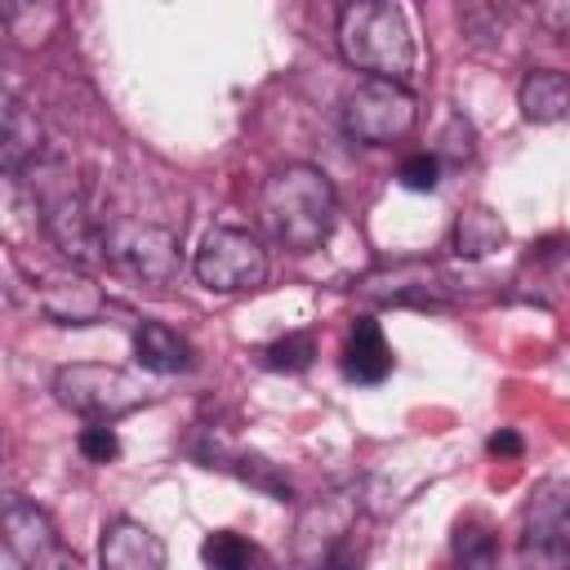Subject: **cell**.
Here are the masks:
<instances>
[{
    "label": "cell",
    "mask_w": 570,
    "mask_h": 570,
    "mask_svg": "<svg viewBox=\"0 0 570 570\" xmlns=\"http://www.w3.org/2000/svg\"><path fill=\"white\" fill-rule=\"evenodd\" d=\"M36 303L49 321L58 325H94L107 312V294L89 281V272L67 267V272H49L36 285Z\"/></svg>",
    "instance_id": "cell-11"
},
{
    "label": "cell",
    "mask_w": 570,
    "mask_h": 570,
    "mask_svg": "<svg viewBox=\"0 0 570 570\" xmlns=\"http://www.w3.org/2000/svg\"><path fill=\"white\" fill-rule=\"evenodd\" d=\"M517 107L530 125H557L570 116V71L561 67H530L517 85Z\"/></svg>",
    "instance_id": "cell-17"
},
{
    "label": "cell",
    "mask_w": 570,
    "mask_h": 570,
    "mask_svg": "<svg viewBox=\"0 0 570 570\" xmlns=\"http://www.w3.org/2000/svg\"><path fill=\"white\" fill-rule=\"evenodd\" d=\"M258 214H263L267 236L285 254H312L334 236L338 196H334V183L325 178V169L294 160V165H281L267 174V183L258 191Z\"/></svg>",
    "instance_id": "cell-1"
},
{
    "label": "cell",
    "mask_w": 570,
    "mask_h": 570,
    "mask_svg": "<svg viewBox=\"0 0 570 570\" xmlns=\"http://www.w3.org/2000/svg\"><path fill=\"white\" fill-rule=\"evenodd\" d=\"M361 517V499L356 490H338V494H325V499H312L303 512H298V525H294V557H298V570L303 566H316L325 557H334L338 548H347V534Z\"/></svg>",
    "instance_id": "cell-9"
},
{
    "label": "cell",
    "mask_w": 570,
    "mask_h": 570,
    "mask_svg": "<svg viewBox=\"0 0 570 570\" xmlns=\"http://www.w3.org/2000/svg\"><path fill=\"white\" fill-rule=\"evenodd\" d=\"M361 294L379 298V303H419V307H441L445 298V281L432 267L419 263H401V267H383L374 276L361 281Z\"/></svg>",
    "instance_id": "cell-15"
},
{
    "label": "cell",
    "mask_w": 570,
    "mask_h": 570,
    "mask_svg": "<svg viewBox=\"0 0 570 570\" xmlns=\"http://www.w3.org/2000/svg\"><path fill=\"white\" fill-rule=\"evenodd\" d=\"M392 365H396V356H392V343H387L383 325L374 316H356L347 338H343V352H338L343 379L356 383V387H374L392 374Z\"/></svg>",
    "instance_id": "cell-13"
},
{
    "label": "cell",
    "mask_w": 570,
    "mask_h": 570,
    "mask_svg": "<svg viewBox=\"0 0 570 570\" xmlns=\"http://www.w3.org/2000/svg\"><path fill=\"white\" fill-rule=\"evenodd\" d=\"M76 450H80L89 463H111V459L120 454L116 428H111V423H89V428H80V436H76Z\"/></svg>",
    "instance_id": "cell-24"
},
{
    "label": "cell",
    "mask_w": 570,
    "mask_h": 570,
    "mask_svg": "<svg viewBox=\"0 0 570 570\" xmlns=\"http://www.w3.org/2000/svg\"><path fill=\"white\" fill-rule=\"evenodd\" d=\"M485 450H490L494 459H517V454L525 450V441H521V436H517L512 428H499V432H494V436L485 441Z\"/></svg>",
    "instance_id": "cell-25"
},
{
    "label": "cell",
    "mask_w": 570,
    "mask_h": 570,
    "mask_svg": "<svg viewBox=\"0 0 570 570\" xmlns=\"http://www.w3.org/2000/svg\"><path fill=\"white\" fill-rule=\"evenodd\" d=\"M338 53L365 71V80H396L405 85V76L419 62V45L410 31V18L401 4L387 0H352L338 9Z\"/></svg>",
    "instance_id": "cell-2"
},
{
    "label": "cell",
    "mask_w": 570,
    "mask_h": 570,
    "mask_svg": "<svg viewBox=\"0 0 570 570\" xmlns=\"http://www.w3.org/2000/svg\"><path fill=\"white\" fill-rule=\"evenodd\" d=\"M534 18H539L552 36H566V31H570V4H539Z\"/></svg>",
    "instance_id": "cell-26"
},
{
    "label": "cell",
    "mask_w": 570,
    "mask_h": 570,
    "mask_svg": "<svg viewBox=\"0 0 570 570\" xmlns=\"http://www.w3.org/2000/svg\"><path fill=\"white\" fill-rule=\"evenodd\" d=\"M45 160V125L36 120V111L18 98H4L0 111V165L9 178H18L22 169H36Z\"/></svg>",
    "instance_id": "cell-14"
},
{
    "label": "cell",
    "mask_w": 570,
    "mask_h": 570,
    "mask_svg": "<svg viewBox=\"0 0 570 570\" xmlns=\"http://www.w3.org/2000/svg\"><path fill=\"white\" fill-rule=\"evenodd\" d=\"M312 361H316V338L307 330H289V334H281L276 343H267L258 352V365L276 370V374H303Z\"/></svg>",
    "instance_id": "cell-20"
},
{
    "label": "cell",
    "mask_w": 570,
    "mask_h": 570,
    "mask_svg": "<svg viewBox=\"0 0 570 570\" xmlns=\"http://www.w3.org/2000/svg\"><path fill=\"white\" fill-rule=\"evenodd\" d=\"M521 548L543 561H570V481H543L521 517Z\"/></svg>",
    "instance_id": "cell-10"
},
{
    "label": "cell",
    "mask_w": 570,
    "mask_h": 570,
    "mask_svg": "<svg viewBox=\"0 0 570 570\" xmlns=\"http://www.w3.org/2000/svg\"><path fill=\"white\" fill-rule=\"evenodd\" d=\"M303 570H361V552L347 543V548H338L334 557H325V561H316V566H303Z\"/></svg>",
    "instance_id": "cell-27"
},
{
    "label": "cell",
    "mask_w": 570,
    "mask_h": 570,
    "mask_svg": "<svg viewBox=\"0 0 570 570\" xmlns=\"http://www.w3.org/2000/svg\"><path fill=\"white\" fill-rule=\"evenodd\" d=\"M169 552L156 530H147L134 517H116L102 525L98 539V570H165Z\"/></svg>",
    "instance_id": "cell-12"
},
{
    "label": "cell",
    "mask_w": 570,
    "mask_h": 570,
    "mask_svg": "<svg viewBox=\"0 0 570 570\" xmlns=\"http://www.w3.org/2000/svg\"><path fill=\"white\" fill-rule=\"evenodd\" d=\"M191 272L214 294H245L267 281V249L245 227H214L196 245Z\"/></svg>",
    "instance_id": "cell-7"
},
{
    "label": "cell",
    "mask_w": 570,
    "mask_h": 570,
    "mask_svg": "<svg viewBox=\"0 0 570 570\" xmlns=\"http://www.w3.org/2000/svg\"><path fill=\"white\" fill-rule=\"evenodd\" d=\"M454 561L463 570H490V561H494V530L485 525V517H463L454 525Z\"/></svg>",
    "instance_id": "cell-21"
},
{
    "label": "cell",
    "mask_w": 570,
    "mask_h": 570,
    "mask_svg": "<svg viewBox=\"0 0 570 570\" xmlns=\"http://www.w3.org/2000/svg\"><path fill=\"white\" fill-rule=\"evenodd\" d=\"M107 267L138 285H169L183 272V240L174 227L120 218L107 227Z\"/></svg>",
    "instance_id": "cell-6"
},
{
    "label": "cell",
    "mask_w": 570,
    "mask_h": 570,
    "mask_svg": "<svg viewBox=\"0 0 570 570\" xmlns=\"http://www.w3.org/2000/svg\"><path fill=\"white\" fill-rule=\"evenodd\" d=\"M53 396L62 410L89 419V423H116L147 405V387L120 370V365H98V361H71L53 374Z\"/></svg>",
    "instance_id": "cell-3"
},
{
    "label": "cell",
    "mask_w": 570,
    "mask_h": 570,
    "mask_svg": "<svg viewBox=\"0 0 570 570\" xmlns=\"http://www.w3.org/2000/svg\"><path fill=\"white\" fill-rule=\"evenodd\" d=\"M0 525H4V552L13 557L18 570H80L76 548L58 534L53 517L40 503L22 494H4Z\"/></svg>",
    "instance_id": "cell-8"
},
{
    "label": "cell",
    "mask_w": 570,
    "mask_h": 570,
    "mask_svg": "<svg viewBox=\"0 0 570 570\" xmlns=\"http://www.w3.org/2000/svg\"><path fill=\"white\" fill-rule=\"evenodd\" d=\"M503 240H508V227H503V218H499L490 205H468V209L454 218V227H450V249H454L459 258H485V254H494Z\"/></svg>",
    "instance_id": "cell-18"
},
{
    "label": "cell",
    "mask_w": 570,
    "mask_h": 570,
    "mask_svg": "<svg viewBox=\"0 0 570 570\" xmlns=\"http://www.w3.org/2000/svg\"><path fill=\"white\" fill-rule=\"evenodd\" d=\"M472 151H476V134H472V125L454 111V116H445V125H441V134H436V147H432V156L441 160V165H463V160H472Z\"/></svg>",
    "instance_id": "cell-22"
},
{
    "label": "cell",
    "mask_w": 570,
    "mask_h": 570,
    "mask_svg": "<svg viewBox=\"0 0 570 570\" xmlns=\"http://www.w3.org/2000/svg\"><path fill=\"white\" fill-rule=\"evenodd\" d=\"M200 566L205 570H267V552L236 530H209L200 539Z\"/></svg>",
    "instance_id": "cell-19"
},
{
    "label": "cell",
    "mask_w": 570,
    "mask_h": 570,
    "mask_svg": "<svg viewBox=\"0 0 570 570\" xmlns=\"http://www.w3.org/2000/svg\"><path fill=\"white\" fill-rule=\"evenodd\" d=\"M36 191H40V223H45L49 240L58 245V254L80 272L102 267L107 263V227L94 218L85 191L76 183L49 187L45 178L36 183Z\"/></svg>",
    "instance_id": "cell-5"
},
{
    "label": "cell",
    "mask_w": 570,
    "mask_h": 570,
    "mask_svg": "<svg viewBox=\"0 0 570 570\" xmlns=\"http://www.w3.org/2000/svg\"><path fill=\"white\" fill-rule=\"evenodd\" d=\"M396 183H401L405 191H436V183H441V160H436L432 151H414V156H405V160L396 165Z\"/></svg>",
    "instance_id": "cell-23"
},
{
    "label": "cell",
    "mask_w": 570,
    "mask_h": 570,
    "mask_svg": "<svg viewBox=\"0 0 570 570\" xmlns=\"http://www.w3.org/2000/svg\"><path fill=\"white\" fill-rule=\"evenodd\" d=\"M134 361L147 370V374H187L196 365V347L165 321H142L134 330Z\"/></svg>",
    "instance_id": "cell-16"
},
{
    "label": "cell",
    "mask_w": 570,
    "mask_h": 570,
    "mask_svg": "<svg viewBox=\"0 0 570 570\" xmlns=\"http://www.w3.org/2000/svg\"><path fill=\"white\" fill-rule=\"evenodd\" d=\"M343 134L361 147H392L419 120V98L396 80H361L343 98Z\"/></svg>",
    "instance_id": "cell-4"
}]
</instances>
